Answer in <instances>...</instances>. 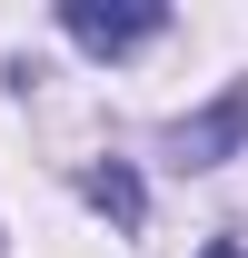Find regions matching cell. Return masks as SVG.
I'll list each match as a JSON object with an SVG mask.
<instances>
[{"instance_id":"1","label":"cell","mask_w":248,"mask_h":258,"mask_svg":"<svg viewBox=\"0 0 248 258\" xmlns=\"http://www.w3.org/2000/svg\"><path fill=\"white\" fill-rule=\"evenodd\" d=\"M60 30L80 50H99V60H119V50H139V40L169 30V10L159 0H60Z\"/></svg>"},{"instance_id":"2","label":"cell","mask_w":248,"mask_h":258,"mask_svg":"<svg viewBox=\"0 0 248 258\" xmlns=\"http://www.w3.org/2000/svg\"><path fill=\"white\" fill-rule=\"evenodd\" d=\"M238 139H248V90H228L218 109H199V119L169 129V159H179V169H218Z\"/></svg>"},{"instance_id":"4","label":"cell","mask_w":248,"mask_h":258,"mask_svg":"<svg viewBox=\"0 0 248 258\" xmlns=\"http://www.w3.org/2000/svg\"><path fill=\"white\" fill-rule=\"evenodd\" d=\"M209 258H248V248H238V238H218V248H209Z\"/></svg>"},{"instance_id":"3","label":"cell","mask_w":248,"mask_h":258,"mask_svg":"<svg viewBox=\"0 0 248 258\" xmlns=\"http://www.w3.org/2000/svg\"><path fill=\"white\" fill-rule=\"evenodd\" d=\"M80 189H90V209H109V219H119V228H139V209H149V199H139V179H129V169H90Z\"/></svg>"}]
</instances>
